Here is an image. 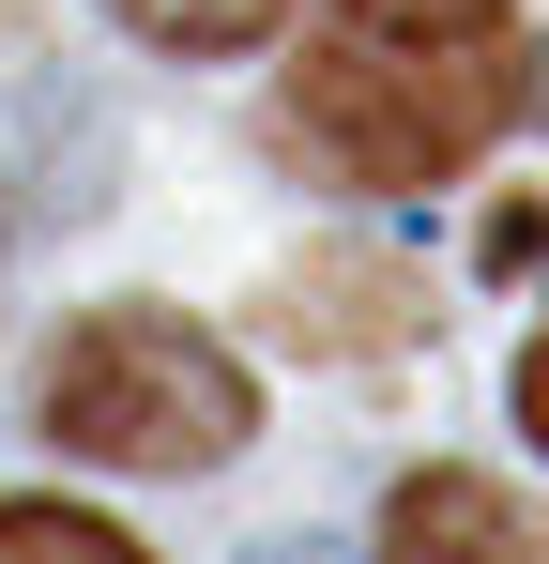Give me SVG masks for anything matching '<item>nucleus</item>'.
<instances>
[{
    "label": "nucleus",
    "instance_id": "1",
    "mask_svg": "<svg viewBox=\"0 0 549 564\" xmlns=\"http://www.w3.org/2000/svg\"><path fill=\"white\" fill-rule=\"evenodd\" d=\"M535 93V31L519 0H321L290 93H274V138L321 153L352 198H412L458 184Z\"/></svg>",
    "mask_w": 549,
    "mask_h": 564
},
{
    "label": "nucleus",
    "instance_id": "2",
    "mask_svg": "<svg viewBox=\"0 0 549 564\" xmlns=\"http://www.w3.org/2000/svg\"><path fill=\"white\" fill-rule=\"evenodd\" d=\"M31 412L92 473H214V458H245L260 381L229 367L198 321H169V305H92V321H62Z\"/></svg>",
    "mask_w": 549,
    "mask_h": 564
},
{
    "label": "nucleus",
    "instance_id": "3",
    "mask_svg": "<svg viewBox=\"0 0 549 564\" xmlns=\"http://www.w3.org/2000/svg\"><path fill=\"white\" fill-rule=\"evenodd\" d=\"M381 564H549V550H535V503L504 473L428 458V473H397V503H381Z\"/></svg>",
    "mask_w": 549,
    "mask_h": 564
},
{
    "label": "nucleus",
    "instance_id": "4",
    "mask_svg": "<svg viewBox=\"0 0 549 564\" xmlns=\"http://www.w3.org/2000/svg\"><path fill=\"white\" fill-rule=\"evenodd\" d=\"M138 46H183V62H245V46H274L290 31V0H107Z\"/></svg>",
    "mask_w": 549,
    "mask_h": 564
},
{
    "label": "nucleus",
    "instance_id": "5",
    "mask_svg": "<svg viewBox=\"0 0 549 564\" xmlns=\"http://www.w3.org/2000/svg\"><path fill=\"white\" fill-rule=\"evenodd\" d=\"M0 564H153V550L92 503H0Z\"/></svg>",
    "mask_w": 549,
    "mask_h": 564
},
{
    "label": "nucleus",
    "instance_id": "6",
    "mask_svg": "<svg viewBox=\"0 0 549 564\" xmlns=\"http://www.w3.org/2000/svg\"><path fill=\"white\" fill-rule=\"evenodd\" d=\"M245 564H352V550H336V534H260Z\"/></svg>",
    "mask_w": 549,
    "mask_h": 564
}]
</instances>
